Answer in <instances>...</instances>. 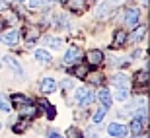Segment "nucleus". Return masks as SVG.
I'll return each mask as SVG.
<instances>
[{"mask_svg": "<svg viewBox=\"0 0 150 138\" xmlns=\"http://www.w3.org/2000/svg\"><path fill=\"white\" fill-rule=\"evenodd\" d=\"M0 66H2V64H0Z\"/></svg>", "mask_w": 150, "mask_h": 138, "instance_id": "38", "label": "nucleus"}, {"mask_svg": "<svg viewBox=\"0 0 150 138\" xmlns=\"http://www.w3.org/2000/svg\"><path fill=\"white\" fill-rule=\"evenodd\" d=\"M146 35V27L142 25V27H137L134 29V33L133 35H127V41L129 43H139V41H142Z\"/></svg>", "mask_w": 150, "mask_h": 138, "instance_id": "13", "label": "nucleus"}, {"mask_svg": "<svg viewBox=\"0 0 150 138\" xmlns=\"http://www.w3.org/2000/svg\"><path fill=\"white\" fill-rule=\"evenodd\" d=\"M144 123L146 121H142V119H133V121H131V125H129V130H131L134 136H140V134H142V130H144Z\"/></svg>", "mask_w": 150, "mask_h": 138, "instance_id": "10", "label": "nucleus"}, {"mask_svg": "<svg viewBox=\"0 0 150 138\" xmlns=\"http://www.w3.org/2000/svg\"><path fill=\"white\" fill-rule=\"evenodd\" d=\"M33 56H35V61L37 62H41V64H49L53 58H51V55H49V51H45V49H37L33 53Z\"/></svg>", "mask_w": 150, "mask_h": 138, "instance_id": "14", "label": "nucleus"}, {"mask_svg": "<svg viewBox=\"0 0 150 138\" xmlns=\"http://www.w3.org/2000/svg\"><path fill=\"white\" fill-rule=\"evenodd\" d=\"M76 101L80 103V107H86V105H92L96 101V94H92L88 88H78L76 89Z\"/></svg>", "mask_w": 150, "mask_h": 138, "instance_id": "1", "label": "nucleus"}, {"mask_svg": "<svg viewBox=\"0 0 150 138\" xmlns=\"http://www.w3.org/2000/svg\"><path fill=\"white\" fill-rule=\"evenodd\" d=\"M72 74L76 78H86L88 76V66H84V64H78V66L72 68Z\"/></svg>", "mask_w": 150, "mask_h": 138, "instance_id": "19", "label": "nucleus"}, {"mask_svg": "<svg viewBox=\"0 0 150 138\" xmlns=\"http://www.w3.org/2000/svg\"><path fill=\"white\" fill-rule=\"evenodd\" d=\"M88 138H98V125H96V128L92 127V128L88 130Z\"/></svg>", "mask_w": 150, "mask_h": 138, "instance_id": "27", "label": "nucleus"}, {"mask_svg": "<svg viewBox=\"0 0 150 138\" xmlns=\"http://www.w3.org/2000/svg\"><path fill=\"white\" fill-rule=\"evenodd\" d=\"M82 58V51L78 47H68L67 55H64V64H74V62H80Z\"/></svg>", "mask_w": 150, "mask_h": 138, "instance_id": "6", "label": "nucleus"}, {"mask_svg": "<svg viewBox=\"0 0 150 138\" xmlns=\"http://www.w3.org/2000/svg\"><path fill=\"white\" fill-rule=\"evenodd\" d=\"M57 2H64V0H57Z\"/></svg>", "mask_w": 150, "mask_h": 138, "instance_id": "33", "label": "nucleus"}, {"mask_svg": "<svg viewBox=\"0 0 150 138\" xmlns=\"http://www.w3.org/2000/svg\"><path fill=\"white\" fill-rule=\"evenodd\" d=\"M86 58H88V62L92 64V66H98V64L103 62V53H101L100 49H92V51H88Z\"/></svg>", "mask_w": 150, "mask_h": 138, "instance_id": "9", "label": "nucleus"}, {"mask_svg": "<svg viewBox=\"0 0 150 138\" xmlns=\"http://www.w3.org/2000/svg\"><path fill=\"white\" fill-rule=\"evenodd\" d=\"M28 123H29L28 117H25V119H22V121H20V125H16V127H14V132H23V130L28 128Z\"/></svg>", "mask_w": 150, "mask_h": 138, "instance_id": "24", "label": "nucleus"}, {"mask_svg": "<svg viewBox=\"0 0 150 138\" xmlns=\"http://www.w3.org/2000/svg\"><path fill=\"white\" fill-rule=\"evenodd\" d=\"M55 89H57L55 78H43V82H41V94H53Z\"/></svg>", "mask_w": 150, "mask_h": 138, "instance_id": "12", "label": "nucleus"}, {"mask_svg": "<svg viewBox=\"0 0 150 138\" xmlns=\"http://www.w3.org/2000/svg\"><path fill=\"white\" fill-rule=\"evenodd\" d=\"M98 99L101 101V105H103V107H111V103H113L111 92H109V89H105V88H101L100 92H98Z\"/></svg>", "mask_w": 150, "mask_h": 138, "instance_id": "11", "label": "nucleus"}, {"mask_svg": "<svg viewBox=\"0 0 150 138\" xmlns=\"http://www.w3.org/2000/svg\"><path fill=\"white\" fill-rule=\"evenodd\" d=\"M67 6H68V10H72V12H82L84 6H86V0H68Z\"/></svg>", "mask_w": 150, "mask_h": 138, "instance_id": "16", "label": "nucleus"}, {"mask_svg": "<svg viewBox=\"0 0 150 138\" xmlns=\"http://www.w3.org/2000/svg\"><path fill=\"white\" fill-rule=\"evenodd\" d=\"M45 45H47V47H53V49H62L64 41L59 39V37H45Z\"/></svg>", "mask_w": 150, "mask_h": 138, "instance_id": "17", "label": "nucleus"}, {"mask_svg": "<svg viewBox=\"0 0 150 138\" xmlns=\"http://www.w3.org/2000/svg\"><path fill=\"white\" fill-rule=\"evenodd\" d=\"M2 27H4V20L0 18V31H2Z\"/></svg>", "mask_w": 150, "mask_h": 138, "instance_id": "32", "label": "nucleus"}, {"mask_svg": "<svg viewBox=\"0 0 150 138\" xmlns=\"http://www.w3.org/2000/svg\"><path fill=\"white\" fill-rule=\"evenodd\" d=\"M133 138H139V136H133Z\"/></svg>", "mask_w": 150, "mask_h": 138, "instance_id": "35", "label": "nucleus"}, {"mask_svg": "<svg viewBox=\"0 0 150 138\" xmlns=\"http://www.w3.org/2000/svg\"><path fill=\"white\" fill-rule=\"evenodd\" d=\"M105 113H107V107H103V105H101V109H98V111L94 113V125H100V123L103 121Z\"/></svg>", "mask_w": 150, "mask_h": 138, "instance_id": "20", "label": "nucleus"}, {"mask_svg": "<svg viewBox=\"0 0 150 138\" xmlns=\"http://www.w3.org/2000/svg\"><path fill=\"white\" fill-rule=\"evenodd\" d=\"M18 2H22V0H18Z\"/></svg>", "mask_w": 150, "mask_h": 138, "instance_id": "36", "label": "nucleus"}, {"mask_svg": "<svg viewBox=\"0 0 150 138\" xmlns=\"http://www.w3.org/2000/svg\"><path fill=\"white\" fill-rule=\"evenodd\" d=\"M45 4H47V0H29V6L31 8H41Z\"/></svg>", "mask_w": 150, "mask_h": 138, "instance_id": "26", "label": "nucleus"}, {"mask_svg": "<svg viewBox=\"0 0 150 138\" xmlns=\"http://www.w3.org/2000/svg\"><path fill=\"white\" fill-rule=\"evenodd\" d=\"M72 88V80H64L62 82V89H70Z\"/></svg>", "mask_w": 150, "mask_h": 138, "instance_id": "29", "label": "nucleus"}, {"mask_svg": "<svg viewBox=\"0 0 150 138\" xmlns=\"http://www.w3.org/2000/svg\"><path fill=\"white\" fill-rule=\"evenodd\" d=\"M142 2H144V4H146V2H148V0H142Z\"/></svg>", "mask_w": 150, "mask_h": 138, "instance_id": "34", "label": "nucleus"}, {"mask_svg": "<svg viewBox=\"0 0 150 138\" xmlns=\"http://www.w3.org/2000/svg\"><path fill=\"white\" fill-rule=\"evenodd\" d=\"M47 138H61V136H59L57 132H49V136H47Z\"/></svg>", "mask_w": 150, "mask_h": 138, "instance_id": "31", "label": "nucleus"}, {"mask_svg": "<svg viewBox=\"0 0 150 138\" xmlns=\"http://www.w3.org/2000/svg\"><path fill=\"white\" fill-rule=\"evenodd\" d=\"M25 31H28V33H25V39H28V41H31V39H37L39 37V29L37 27H33V29H25Z\"/></svg>", "mask_w": 150, "mask_h": 138, "instance_id": "25", "label": "nucleus"}, {"mask_svg": "<svg viewBox=\"0 0 150 138\" xmlns=\"http://www.w3.org/2000/svg\"><path fill=\"white\" fill-rule=\"evenodd\" d=\"M0 128H2V125H0Z\"/></svg>", "mask_w": 150, "mask_h": 138, "instance_id": "37", "label": "nucleus"}, {"mask_svg": "<svg viewBox=\"0 0 150 138\" xmlns=\"http://www.w3.org/2000/svg\"><path fill=\"white\" fill-rule=\"evenodd\" d=\"M137 84H139V86H148V70H142V72H137Z\"/></svg>", "mask_w": 150, "mask_h": 138, "instance_id": "18", "label": "nucleus"}, {"mask_svg": "<svg viewBox=\"0 0 150 138\" xmlns=\"http://www.w3.org/2000/svg\"><path fill=\"white\" fill-rule=\"evenodd\" d=\"M129 95H131V92H129V88H119L117 89V99L119 101H125V99H129Z\"/></svg>", "mask_w": 150, "mask_h": 138, "instance_id": "22", "label": "nucleus"}, {"mask_svg": "<svg viewBox=\"0 0 150 138\" xmlns=\"http://www.w3.org/2000/svg\"><path fill=\"white\" fill-rule=\"evenodd\" d=\"M0 111H4V113H10V111H12L10 99H8V97H4V95H0Z\"/></svg>", "mask_w": 150, "mask_h": 138, "instance_id": "21", "label": "nucleus"}, {"mask_svg": "<svg viewBox=\"0 0 150 138\" xmlns=\"http://www.w3.org/2000/svg\"><path fill=\"white\" fill-rule=\"evenodd\" d=\"M4 62H6V66L10 68L16 76H20V78H23V68H22V62L18 61L16 56H12V55H6L4 56Z\"/></svg>", "mask_w": 150, "mask_h": 138, "instance_id": "5", "label": "nucleus"}, {"mask_svg": "<svg viewBox=\"0 0 150 138\" xmlns=\"http://www.w3.org/2000/svg\"><path fill=\"white\" fill-rule=\"evenodd\" d=\"M67 138H84V134L80 132L76 127H70V128L67 130Z\"/></svg>", "mask_w": 150, "mask_h": 138, "instance_id": "23", "label": "nucleus"}, {"mask_svg": "<svg viewBox=\"0 0 150 138\" xmlns=\"http://www.w3.org/2000/svg\"><path fill=\"white\" fill-rule=\"evenodd\" d=\"M123 2H125V0H105V2L98 8V18H107L117 6H121Z\"/></svg>", "mask_w": 150, "mask_h": 138, "instance_id": "3", "label": "nucleus"}, {"mask_svg": "<svg viewBox=\"0 0 150 138\" xmlns=\"http://www.w3.org/2000/svg\"><path fill=\"white\" fill-rule=\"evenodd\" d=\"M107 132L111 134L115 138H125L127 136V127L121 125V123H111L109 127H107Z\"/></svg>", "mask_w": 150, "mask_h": 138, "instance_id": "7", "label": "nucleus"}, {"mask_svg": "<svg viewBox=\"0 0 150 138\" xmlns=\"http://www.w3.org/2000/svg\"><path fill=\"white\" fill-rule=\"evenodd\" d=\"M111 84L115 86L117 89H119V88H129V80H127L125 74H117V76H113L111 78Z\"/></svg>", "mask_w": 150, "mask_h": 138, "instance_id": "15", "label": "nucleus"}, {"mask_svg": "<svg viewBox=\"0 0 150 138\" xmlns=\"http://www.w3.org/2000/svg\"><path fill=\"white\" fill-rule=\"evenodd\" d=\"M125 43H127V31L125 29H117L115 35H113L111 47L113 49H121V47H125Z\"/></svg>", "mask_w": 150, "mask_h": 138, "instance_id": "8", "label": "nucleus"}, {"mask_svg": "<svg viewBox=\"0 0 150 138\" xmlns=\"http://www.w3.org/2000/svg\"><path fill=\"white\" fill-rule=\"evenodd\" d=\"M20 39H22V33H20L16 27L8 29V31H4V33L0 35V41H2L4 45H10V47H12V45H18Z\"/></svg>", "mask_w": 150, "mask_h": 138, "instance_id": "4", "label": "nucleus"}, {"mask_svg": "<svg viewBox=\"0 0 150 138\" xmlns=\"http://www.w3.org/2000/svg\"><path fill=\"white\" fill-rule=\"evenodd\" d=\"M123 16H125L123 20H125V25H127V29L134 27V25L140 22V12H139V8H127Z\"/></svg>", "mask_w": 150, "mask_h": 138, "instance_id": "2", "label": "nucleus"}, {"mask_svg": "<svg viewBox=\"0 0 150 138\" xmlns=\"http://www.w3.org/2000/svg\"><path fill=\"white\" fill-rule=\"evenodd\" d=\"M45 113H47V117H49V119H55V107H53V105H49Z\"/></svg>", "mask_w": 150, "mask_h": 138, "instance_id": "28", "label": "nucleus"}, {"mask_svg": "<svg viewBox=\"0 0 150 138\" xmlns=\"http://www.w3.org/2000/svg\"><path fill=\"white\" fill-rule=\"evenodd\" d=\"M90 82H92V84H101V76H94V78H90Z\"/></svg>", "mask_w": 150, "mask_h": 138, "instance_id": "30", "label": "nucleus"}]
</instances>
